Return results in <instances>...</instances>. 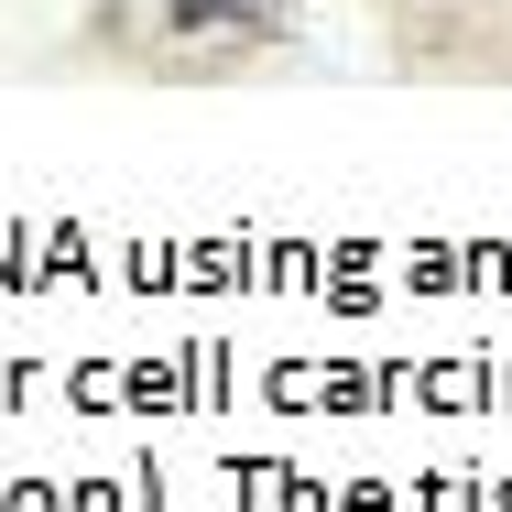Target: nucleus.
<instances>
[{
	"label": "nucleus",
	"instance_id": "nucleus-1",
	"mask_svg": "<svg viewBox=\"0 0 512 512\" xmlns=\"http://www.w3.org/2000/svg\"><path fill=\"white\" fill-rule=\"evenodd\" d=\"M164 11H175V33H218V22H240L251 0H164Z\"/></svg>",
	"mask_w": 512,
	"mask_h": 512
}]
</instances>
